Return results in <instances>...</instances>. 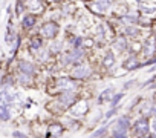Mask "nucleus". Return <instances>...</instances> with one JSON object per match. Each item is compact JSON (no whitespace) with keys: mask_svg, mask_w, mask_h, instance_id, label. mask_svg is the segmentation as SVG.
Returning a JSON list of instances; mask_svg holds the SVG:
<instances>
[{"mask_svg":"<svg viewBox=\"0 0 156 138\" xmlns=\"http://www.w3.org/2000/svg\"><path fill=\"white\" fill-rule=\"evenodd\" d=\"M129 126H130L129 117H121V118L116 121L115 127H113V132H112L113 138H126V136H127Z\"/></svg>","mask_w":156,"mask_h":138,"instance_id":"f257e3e1","label":"nucleus"},{"mask_svg":"<svg viewBox=\"0 0 156 138\" xmlns=\"http://www.w3.org/2000/svg\"><path fill=\"white\" fill-rule=\"evenodd\" d=\"M57 86L60 91L63 92H73L76 89V83L73 82V78H67V77H63L57 82Z\"/></svg>","mask_w":156,"mask_h":138,"instance_id":"f03ea898","label":"nucleus"},{"mask_svg":"<svg viewBox=\"0 0 156 138\" xmlns=\"http://www.w3.org/2000/svg\"><path fill=\"white\" fill-rule=\"evenodd\" d=\"M90 74H92V69L87 64H80L72 71L73 78H87V77H90Z\"/></svg>","mask_w":156,"mask_h":138,"instance_id":"7ed1b4c3","label":"nucleus"},{"mask_svg":"<svg viewBox=\"0 0 156 138\" xmlns=\"http://www.w3.org/2000/svg\"><path fill=\"white\" fill-rule=\"evenodd\" d=\"M57 32H58V26H57V23H54V22L44 23L43 28H41V34H43L44 37H48V38H54V37L57 35Z\"/></svg>","mask_w":156,"mask_h":138,"instance_id":"20e7f679","label":"nucleus"},{"mask_svg":"<svg viewBox=\"0 0 156 138\" xmlns=\"http://www.w3.org/2000/svg\"><path fill=\"white\" fill-rule=\"evenodd\" d=\"M81 57H83V52H81L80 49H73L72 52H69L67 55H64L63 63H64V64H72V63H76Z\"/></svg>","mask_w":156,"mask_h":138,"instance_id":"39448f33","label":"nucleus"},{"mask_svg":"<svg viewBox=\"0 0 156 138\" xmlns=\"http://www.w3.org/2000/svg\"><path fill=\"white\" fill-rule=\"evenodd\" d=\"M60 104L63 106H72V104H76V97L73 92H63L60 95Z\"/></svg>","mask_w":156,"mask_h":138,"instance_id":"423d86ee","label":"nucleus"},{"mask_svg":"<svg viewBox=\"0 0 156 138\" xmlns=\"http://www.w3.org/2000/svg\"><path fill=\"white\" fill-rule=\"evenodd\" d=\"M148 121H147V118H139L136 123H135V130H136V133L138 135H145L147 132H148Z\"/></svg>","mask_w":156,"mask_h":138,"instance_id":"0eeeda50","label":"nucleus"},{"mask_svg":"<svg viewBox=\"0 0 156 138\" xmlns=\"http://www.w3.org/2000/svg\"><path fill=\"white\" fill-rule=\"evenodd\" d=\"M113 94H115L113 88H107V89H104V91L98 95V103H106L107 100L110 101L112 97H113Z\"/></svg>","mask_w":156,"mask_h":138,"instance_id":"6e6552de","label":"nucleus"},{"mask_svg":"<svg viewBox=\"0 0 156 138\" xmlns=\"http://www.w3.org/2000/svg\"><path fill=\"white\" fill-rule=\"evenodd\" d=\"M19 67H20V71H22L23 74H28V75H32V74L35 72L34 64H31L29 61H20Z\"/></svg>","mask_w":156,"mask_h":138,"instance_id":"1a4fd4ad","label":"nucleus"},{"mask_svg":"<svg viewBox=\"0 0 156 138\" xmlns=\"http://www.w3.org/2000/svg\"><path fill=\"white\" fill-rule=\"evenodd\" d=\"M110 5H112V0H97V2H95V8H97L100 13L107 11V9L110 8Z\"/></svg>","mask_w":156,"mask_h":138,"instance_id":"9d476101","label":"nucleus"},{"mask_svg":"<svg viewBox=\"0 0 156 138\" xmlns=\"http://www.w3.org/2000/svg\"><path fill=\"white\" fill-rule=\"evenodd\" d=\"M9 118H11V111H9V107L0 104V120H2V121H8Z\"/></svg>","mask_w":156,"mask_h":138,"instance_id":"9b49d317","label":"nucleus"},{"mask_svg":"<svg viewBox=\"0 0 156 138\" xmlns=\"http://www.w3.org/2000/svg\"><path fill=\"white\" fill-rule=\"evenodd\" d=\"M35 23H37L35 16L29 14V16H25V17H23V26H25V28H32Z\"/></svg>","mask_w":156,"mask_h":138,"instance_id":"f8f14e48","label":"nucleus"},{"mask_svg":"<svg viewBox=\"0 0 156 138\" xmlns=\"http://www.w3.org/2000/svg\"><path fill=\"white\" fill-rule=\"evenodd\" d=\"M122 66L127 69V71H132V69H136V67H139L141 64L136 61V58H133V57H132V58H129L127 61H124V64H122Z\"/></svg>","mask_w":156,"mask_h":138,"instance_id":"ddd939ff","label":"nucleus"},{"mask_svg":"<svg viewBox=\"0 0 156 138\" xmlns=\"http://www.w3.org/2000/svg\"><path fill=\"white\" fill-rule=\"evenodd\" d=\"M61 132H63L61 124H52V126H49V135L51 136H58V135H61Z\"/></svg>","mask_w":156,"mask_h":138,"instance_id":"4468645a","label":"nucleus"},{"mask_svg":"<svg viewBox=\"0 0 156 138\" xmlns=\"http://www.w3.org/2000/svg\"><path fill=\"white\" fill-rule=\"evenodd\" d=\"M103 64H104L106 67H112V66L115 64V57H113V54H112V52H109V54L104 57V60H103Z\"/></svg>","mask_w":156,"mask_h":138,"instance_id":"2eb2a0df","label":"nucleus"},{"mask_svg":"<svg viewBox=\"0 0 156 138\" xmlns=\"http://www.w3.org/2000/svg\"><path fill=\"white\" fill-rule=\"evenodd\" d=\"M122 97H124V94H116V95H113L112 100H110V106H112V107H116V104L119 103V100H122Z\"/></svg>","mask_w":156,"mask_h":138,"instance_id":"dca6fc26","label":"nucleus"},{"mask_svg":"<svg viewBox=\"0 0 156 138\" xmlns=\"http://www.w3.org/2000/svg\"><path fill=\"white\" fill-rule=\"evenodd\" d=\"M31 75H28V74H20V77H19V82L22 83V85H29L31 83V78H29Z\"/></svg>","mask_w":156,"mask_h":138,"instance_id":"f3484780","label":"nucleus"},{"mask_svg":"<svg viewBox=\"0 0 156 138\" xmlns=\"http://www.w3.org/2000/svg\"><path fill=\"white\" fill-rule=\"evenodd\" d=\"M40 46H41V40H38V38H34V40H32V43H31V51L40 49Z\"/></svg>","mask_w":156,"mask_h":138,"instance_id":"a211bd4d","label":"nucleus"},{"mask_svg":"<svg viewBox=\"0 0 156 138\" xmlns=\"http://www.w3.org/2000/svg\"><path fill=\"white\" fill-rule=\"evenodd\" d=\"M14 42H17V40H16V35H14V32L11 34V31H8V34H6V43H8V45H12Z\"/></svg>","mask_w":156,"mask_h":138,"instance_id":"6ab92c4d","label":"nucleus"},{"mask_svg":"<svg viewBox=\"0 0 156 138\" xmlns=\"http://www.w3.org/2000/svg\"><path fill=\"white\" fill-rule=\"evenodd\" d=\"M106 130H107V127H106V126H103L100 130H97V132H94V133H92V138H100V136H103V133H104Z\"/></svg>","mask_w":156,"mask_h":138,"instance_id":"aec40b11","label":"nucleus"},{"mask_svg":"<svg viewBox=\"0 0 156 138\" xmlns=\"http://www.w3.org/2000/svg\"><path fill=\"white\" fill-rule=\"evenodd\" d=\"M116 48H118V49H126V40L119 38L118 43H116Z\"/></svg>","mask_w":156,"mask_h":138,"instance_id":"412c9836","label":"nucleus"},{"mask_svg":"<svg viewBox=\"0 0 156 138\" xmlns=\"http://www.w3.org/2000/svg\"><path fill=\"white\" fill-rule=\"evenodd\" d=\"M12 136H16V138H26V135L22 133V132H12Z\"/></svg>","mask_w":156,"mask_h":138,"instance_id":"4be33fe9","label":"nucleus"},{"mask_svg":"<svg viewBox=\"0 0 156 138\" xmlns=\"http://www.w3.org/2000/svg\"><path fill=\"white\" fill-rule=\"evenodd\" d=\"M115 112H116V107H112V109H110V111H109V112L106 114V118H110V117H112V115H113Z\"/></svg>","mask_w":156,"mask_h":138,"instance_id":"5701e85b","label":"nucleus"},{"mask_svg":"<svg viewBox=\"0 0 156 138\" xmlns=\"http://www.w3.org/2000/svg\"><path fill=\"white\" fill-rule=\"evenodd\" d=\"M60 48H61V43H55V45H52V46H51V51H54V52H55V51H57V49H60Z\"/></svg>","mask_w":156,"mask_h":138,"instance_id":"b1692460","label":"nucleus"},{"mask_svg":"<svg viewBox=\"0 0 156 138\" xmlns=\"http://www.w3.org/2000/svg\"><path fill=\"white\" fill-rule=\"evenodd\" d=\"M127 34H132V35H135V34H136V29H127Z\"/></svg>","mask_w":156,"mask_h":138,"instance_id":"393cba45","label":"nucleus"},{"mask_svg":"<svg viewBox=\"0 0 156 138\" xmlns=\"http://www.w3.org/2000/svg\"><path fill=\"white\" fill-rule=\"evenodd\" d=\"M151 114H153V115H154V117H156V106H154V107H153V109H151Z\"/></svg>","mask_w":156,"mask_h":138,"instance_id":"a878e982","label":"nucleus"},{"mask_svg":"<svg viewBox=\"0 0 156 138\" xmlns=\"http://www.w3.org/2000/svg\"><path fill=\"white\" fill-rule=\"evenodd\" d=\"M153 129H154V130H156V121H154V123H153Z\"/></svg>","mask_w":156,"mask_h":138,"instance_id":"bb28decb","label":"nucleus"},{"mask_svg":"<svg viewBox=\"0 0 156 138\" xmlns=\"http://www.w3.org/2000/svg\"><path fill=\"white\" fill-rule=\"evenodd\" d=\"M54 2H61V0H54Z\"/></svg>","mask_w":156,"mask_h":138,"instance_id":"cd10ccee","label":"nucleus"},{"mask_svg":"<svg viewBox=\"0 0 156 138\" xmlns=\"http://www.w3.org/2000/svg\"><path fill=\"white\" fill-rule=\"evenodd\" d=\"M142 138H150V136H142Z\"/></svg>","mask_w":156,"mask_h":138,"instance_id":"c85d7f7f","label":"nucleus"}]
</instances>
